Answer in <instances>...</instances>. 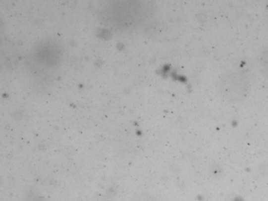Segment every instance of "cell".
Returning <instances> with one entry per match:
<instances>
[{
    "instance_id": "obj_1",
    "label": "cell",
    "mask_w": 268,
    "mask_h": 201,
    "mask_svg": "<svg viewBox=\"0 0 268 201\" xmlns=\"http://www.w3.org/2000/svg\"><path fill=\"white\" fill-rule=\"evenodd\" d=\"M250 89L249 80L240 72H226L217 82L219 96L229 102H238L243 100Z\"/></svg>"
},
{
    "instance_id": "obj_2",
    "label": "cell",
    "mask_w": 268,
    "mask_h": 201,
    "mask_svg": "<svg viewBox=\"0 0 268 201\" xmlns=\"http://www.w3.org/2000/svg\"><path fill=\"white\" fill-rule=\"evenodd\" d=\"M258 64L261 73L268 77V46L261 50L259 55Z\"/></svg>"
}]
</instances>
